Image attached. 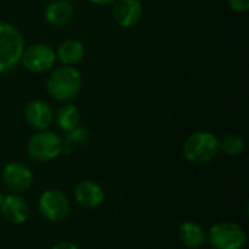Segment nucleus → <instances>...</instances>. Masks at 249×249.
I'll return each instance as SVG.
<instances>
[{"instance_id": "11", "label": "nucleus", "mask_w": 249, "mask_h": 249, "mask_svg": "<svg viewBox=\"0 0 249 249\" xmlns=\"http://www.w3.org/2000/svg\"><path fill=\"white\" fill-rule=\"evenodd\" d=\"M74 198L79 206L85 209H96L105 200V193L102 187L90 179L80 181L74 188Z\"/></svg>"}, {"instance_id": "4", "label": "nucleus", "mask_w": 249, "mask_h": 249, "mask_svg": "<svg viewBox=\"0 0 249 249\" xmlns=\"http://www.w3.org/2000/svg\"><path fill=\"white\" fill-rule=\"evenodd\" d=\"M28 155L36 162H50L58 158L63 152V139L50 130L36 131L26 146Z\"/></svg>"}, {"instance_id": "6", "label": "nucleus", "mask_w": 249, "mask_h": 249, "mask_svg": "<svg viewBox=\"0 0 249 249\" xmlns=\"http://www.w3.org/2000/svg\"><path fill=\"white\" fill-rule=\"evenodd\" d=\"M38 209L41 216L53 223L64 220L70 213L69 198L58 190H47L38 200Z\"/></svg>"}, {"instance_id": "7", "label": "nucleus", "mask_w": 249, "mask_h": 249, "mask_svg": "<svg viewBox=\"0 0 249 249\" xmlns=\"http://www.w3.org/2000/svg\"><path fill=\"white\" fill-rule=\"evenodd\" d=\"M55 51L44 42H36L23 50L20 61L32 73H45L55 64Z\"/></svg>"}, {"instance_id": "16", "label": "nucleus", "mask_w": 249, "mask_h": 249, "mask_svg": "<svg viewBox=\"0 0 249 249\" xmlns=\"http://www.w3.org/2000/svg\"><path fill=\"white\" fill-rule=\"evenodd\" d=\"M55 121L63 131H70L80 125V112L73 104H66L57 111Z\"/></svg>"}, {"instance_id": "9", "label": "nucleus", "mask_w": 249, "mask_h": 249, "mask_svg": "<svg viewBox=\"0 0 249 249\" xmlns=\"http://www.w3.org/2000/svg\"><path fill=\"white\" fill-rule=\"evenodd\" d=\"M112 16L121 28H133L143 16V4L140 0H115Z\"/></svg>"}, {"instance_id": "1", "label": "nucleus", "mask_w": 249, "mask_h": 249, "mask_svg": "<svg viewBox=\"0 0 249 249\" xmlns=\"http://www.w3.org/2000/svg\"><path fill=\"white\" fill-rule=\"evenodd\" d=\"M45 86L51 98L60 102H69L82 89V74L71 66H61L50 73Z\"/></svg>"}, {"instance_id": "13", "label": "nucleus", "mask_w": 249, "mask_h": 249, "mask_svg": "<svg viewBox=\"0 0 249 249\" xmlns=\"http://www.w3.org/2000/svg\"><path fill=\"white\" fill-rule=\"evenodd\" d=\"M45 20L55 28H63L69 25L74 16V7L69 0H54L44 12Z\"/></svg>"}, {"instance_id": "10", "label": "nucleus", "mask_w": 249, "mask_h": 249, "mask_svg": "<svg viewBox=\"0 0 249 249\" xmlns=\"http://www.w3.org/2000/svg\"><path fill=\"white\" fill-rule=\"evenodd\" d=\"M25 120L29 124V127H32L36 131H42V130H48L50 125L53 124L54 112L48 102L35 99L26 105Z\"/></svg>"}, {"instance_id": "15", "label": "nucleus", "mask_w": 249, "mask_h": 249, "mask_svg": "<svg viewBox=\"0 0 249 249\" xmlns=\"http://www.w3.org/2000/svg\"><path fill=\"white\" fill-rule=\"evenodd\" d=\"M179 239L187 248H200L206 242V232L197 222H185L179 228Z\"/></svg>"}, {"instance_id": "20", "label": "nucleus", "mask_w": 249, "mask_h": 249, "mask_svg": "<svg viewBox=\"0 0 249 249\" xmlns=\"http://www.w3.org/2000/svg\"><path fill=\"white\" fill-rule=\"evenodd\" d=\"M51 249H79V248H77V245H76V244H73V242H70V241H61V242L55 244V245H54Z\"/></svg>"}, {"instance_id": "21", "label": "nucleus", "mask_w": 249, "mask_h": 249, "mask_svg": "<svg viewBox=\"0 0 249 249\" xmlns=\"http://www.w3.org/2000/svg\"><path fill=\"white\" fill-rule=\"evenodd\" d=\"M92 1L93 4H99V6H105V4H109V3H114L115 0H89Z\"/></svg>"}, {"instance_id": "17", "label": "nucleus", "mask_w": 249, "mask_h": 249, "mask_svg": "<svg viewBox=\"0 0 249 249\" xmlns=\"http://www.w3.org/2000/svg\"><path fill=\"white\" fill-rule=\"evenodd\" d=\"M244 149L245 142L239 134H228L219 140V150L229 156H238L244 152Z\"/></svg>"}, {"instance_id": "2", "label": "nucleus", "mask_w": 249, "mask_h": 249, "mask_svg": "<svg viewBox=\"0 0 249 249\" xmlns=\"http://www.w3.org/2000/svg\"><path fill=\"white\" fill-rule=\"evenodd\" d=\"M25 41L22 34L7 22H0V73L12 70L22 58Z\"/></svg>"}, {"instance_id": "18", "label": "nucleus", "mask_w": 249, "mask_h": 249, "mask_svg": "<svg viewBox=\"0 0 249 249\" xmlns=\"http://www.w3.org/2000/svg\"><path fill=\"white\" fill-rule=\"evenodd\" d=\"M88 130L82 125H77L76 128L70 130V131H66V136L63 139V143L64 144H69L71 147L74 146H82L88 142Z\"/></svg>"}, {"instance_id": "3", "label": "nucleus", "mask_w": 249, "mask_h": 249, "mask_svg": "<svg viewBox=\"0 0 249 249\" xmlns=\"http://www.w3.org/2000/svg\"><path fill=\"white\" fill-rule=\"evenodd\" d=\"M184 156L190 163L204 165L214 159L219 152V139L209 131H196L184 143Z\"/></svg>"}, {"instance_id": "8", "label": "nucleus", "mask_w": 249, "mask_h": 249, "mask_svg": "<svg viewBox=\"0 0 249 249\" xmlns=\"http://www.w3.org/2000/svg\"><path fill=\"white\" fill-rule=\"evenodd\" d=\"M3 184L13 193H25L34 184L32 171L22 162H10L1 172Z\"/></svg>"}, {"instance_id": "19", "label": "nucleus", "mask_w": 249, "mask_h": 249, "mask_svg": "<svg viewBox=\"0 0 249 249\" xmlns=\"http://www.w3.org/2000/svg\"><path fill=\"white\" fill-rule=\"evenodd\" d=\"M232 10L238 13H245L249 9V0H228Z\"/></svg>"}, {"instance_id": "5", "label": "nucleus", "mask_w": 249, "mask_h": 249, "mask_svg": "<svg viewBox=\"0 0 249 249\" xmlns=\"http://www.w3.org/2000/svg\"><path fill=\"white\" fill-rule=\"evenodd\" d=\"M209 241L214 249H242L247 242V233L238 223L220 222L210 228Z\"/></svg>"}, {"instance_id": "12", "label": "nucleus", "mask_w": 249, "mask_h": 249, "mask_svg": "<svg viewBox=\"0 0 249 249\" xmlns=\"http://www.w3.org/2000/svg\"><path fill=\"white\" fill-rule=\"evenodd\" d=\"M0 210L3 217L12 225H22L29 217V207L26 201L18 194H9L3 197Z\"/></svg>"}, {"instance_id": "14", "label": "nucleus", "mask_w": 249, "mask_h": 249, "mask_svg": "<svg viewBox=\"0 0 249 249\" xmlns=\"http://www.w3.org/2000/svg\"><path fill=\"white\" fill-rule=\"evenodd\" d=\"M55 57L63 63V66L74 67L85 57V47L77 39H66L63 41L55 53Z\"/></svg>"}, {"instance_id": "22", "label": "nucleus", "mask_w": 249, "mask_h": 249, "mask_svg": "<svg viewBox=\"0 0 249 249\" xmlns=\"http://www.w3.org/2000/svg\"><path fill=\"white\" fill-rule=\"evenodd\" d=\"M1 201H3V196L0 194V206H1Z\"/></svg>"}]
</instances>
